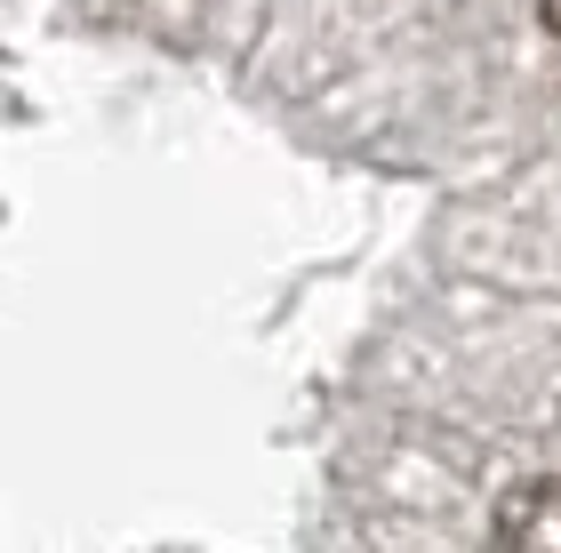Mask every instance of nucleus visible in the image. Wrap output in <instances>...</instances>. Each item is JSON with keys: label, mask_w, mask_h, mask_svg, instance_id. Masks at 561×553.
Instances as JSON below:
<instances>
[{"label": "nucleus", "mask_w": 561, "mask_h": 553, "mask_svg": "<svg viewBox=\"0 0 561 553\" xmlns=\"http://www.w3.org/2000/svg\"><path fill=\"white\" fill-rule=\"evenodd\" d=\"M497 553H561V482H522L497 497Z\"/></svg>", "instance_id": "nucleus-1"}, {"label": "nucleus", "mask_w": 561, "mask_h": 553, "mask_svg": "<svg viewBox=\"0 0 561 553\" xmlns=\"http://www.w3.org/2000/svg\"><path fill=\"white\" fill-rule=\"evenodd\" d=\"M538 9H546V24H553V33H561V0H538Z\"/></svg>", "instance_id": "nucleus-2"}]
</instances>
